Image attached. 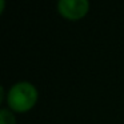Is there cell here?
Segmentation results:
<instances>
[{"label": "cell", "instance_id": "6da1fadb", "mask_svg": "<svg viewBox=\"0 0 124 124\" xmlns=\"http://www.w3.org/2000/svg\"><path fill=\"white\" fill-rule=\"evenodd\" d=\"M39 91L35 84L27 80H20L12 84L7 91V108L15 113H25L36 105Z\"/></svg>", "mask_w": 124, "mask_h": 124}, {"label": "cell", "instance_id": "7a4b0ae2", "mask_svg": "<svg viewBox=\"0 0 124 124\" xmlns=\"http://www.w3.org/2000/svg\"><path fill=\"white\" fill-rule=\"evenodd\" d=\"M56 7L62 17L76 22L88 15L91 4L88 0H59Z\"/></svg>", "mask_w": 124, "mask_h": 124}, {"label": "cell", "instance_id": "3957f363", "mask_svg": "<svg viewBox=\"0 0 124 124\" xmlns=\"http://www.w3.org/2000/svg\"><path fill=\"white\" fill-rule=\"evenodd\" d=\"M0 124H16L15 112H12L7 107H3L0 109Z\"/></svg>", "mask_w": 124, "mask_h": 124}, {"label": "cell", "instance_id": "277c9868", "mask_svg": "<svg viewBox=\"0 0 124 124\" xmlns=\"http://www.w3.org/2000/svg\"><path fill=\"white\" fill-rule=\"evenodd\" d=\"M4 8H6V0H0V14L4 12Z\"/></svg>", "mask_w": 124, "mask_h": 124}]
</instances>
